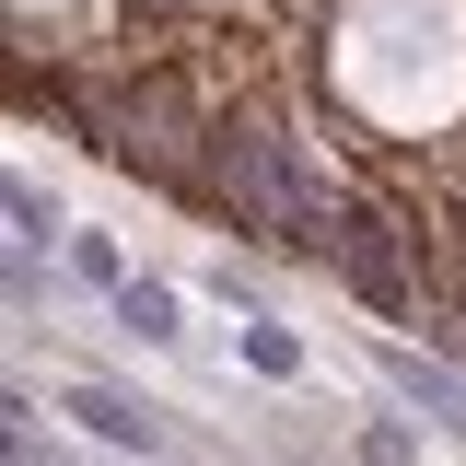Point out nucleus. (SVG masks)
<instances>
[{
	"label": "nucleus",
	"instance_id": "nucleus-1",
	"mask_svg": "<svg viewBox=\"0 0 466 466\" xmlns=\"http://www.w3.org/2000/svg\"><path fill=\"white\" fill-rule=\"evenodd\" d=\"M210 187H222L233 222L280 233V245H303V257H327V245H339L327 187H315V175H303V152H291V140H268V128H222V140H210Z\"/></svg>",
	"mask_w": 466,
	"mask_h": 466
},
{
	"label": "nucleus",
	"instance_id": "nucleus-2",
	"mask_svg": "<svg viewBox=\"0 0 466 466\" xmlns=\"http://www.w3.org/2000/svg\"><path fill=\"white\" fill-rule=\"evenodd\" d=\"M58 408H70V420L106 443V455H164V420H152L140 397H116V385H70Z\"/></svg>",
	"mask_w": 466,
	"mask_h": 466
},
{
	"label": "nucleus",
	"instance_id": "nucleus-3",
	"mask_svg": "<svg viewBox=\"0 0 466 466\" xmlns=\"http://www.w3.org/2000/svg\"><path fill=\"white\" fill-rule=\"evenodd\" d=\"M373 361H385V385H397V397L420 408V420H443V431H466V385L443 373V361H420V350H397V339L373 350Z\"/></svg>",
	"mask_w": 466,
	"mask_h": 466
},
{
	"label": "nucleus",
	"instance_id": "nucleus-4",
	"mask_svg": "<svg viewBox=\"0 0 466 466\" xmlns=\"http://www.w3.org/2000/svg\"><path fill=\"white\" fill-rule=\"evenodd\" d=\"M106 303H116V327H128V339H152V350H164V339H187V327H175V315H187V303H175V280H140V268H128Z\"/></svg>",
	"mask_w": 466,
	"mask_h": 466
},
{
	"label": "nucleus",
	"instance_id": "nucleus-5",
	"mask_svg": "<svg viewBox=\"0 0 466 466\" xmlns=\"http://www.w3.org/2000/svg\"><path fill=\"white\" fill-rule=\"evenodd\" d=\"M0 210H12V257H47V245H58V198L35 187V175H12Z\"/></svg>",
	"mask_w": 466,
	"mask_h": 466
},
{
	"label": "nucleus",
	"instance_id": "nucleus-6",
	"mask_svg": "<svg viewBox=\"0 0 466 466\" xmlns=\"http://www.w3.org/2000/svg\"><path fill=\"white\" fill-rule=\"evenodd\" d=\"M245 361H257L268 385H291V373H303V339H291V327H268V315H245Z\"/></svg>",
	"mask_w": 466,
	"mask_h": 466
},
{
	"label": "nucleus",
	"instance_id": "nucleus-7",
	"mask_svg": "<svg viewBox=\"0 0 466 466\" xmlns=\"http://www.w3.org/2000/svg\"><path fill=\"white\" fill-rule=\"evenodd\" d=\"M70 280H94V291H116V280H128V257H116L106 233H70Z\"/></svg>",
	"mask_w": 466,
	"mask_h": 466
},
{
	"label": "nucleus",
	"instance_id": "nucleus-8",
	"mask_svg": "<svg viewBox=\"0 0 466 466\" xmlns=\"http://www.w3.org/2000/svg\"><path fill=\"white\" fill-rule=\"evenodd\" d=\"M350 455H361V466H420V443H408L397 420H373V431H361V443H350Z\"/></svg>",
	"mask_w": 466,
	"mask_h": 466
}]
</instances>
